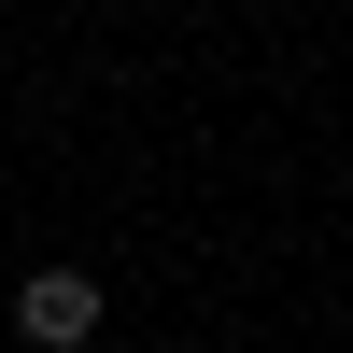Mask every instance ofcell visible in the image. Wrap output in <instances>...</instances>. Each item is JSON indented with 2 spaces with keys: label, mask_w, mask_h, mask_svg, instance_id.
I'll return each instance as SVG.
<instances>
[{
  "label": "cell",
  "mask_w": 353,
  "mask_h": 353,
  "mask_svg": "<svg viewBox=\"0 0 353 353\" xmlns=\"http://www.w3.org/2000/svg\"><path fill=\"white\" fill-rule=\"evenodd\" d=\"M99 311H113L99 269H28V283H14V339H28V353H85Z\"/></svg>",
  "instance_id": "obj_1"
}]
</instances>
